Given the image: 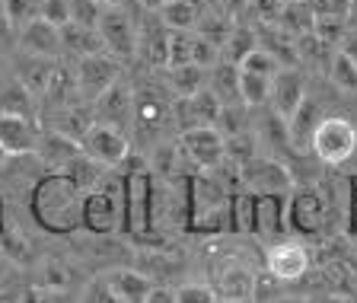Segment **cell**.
Returning a JSON list of instances; mask_svg holds the SVG:
<instances>
[{
    "label": "cell",
    "mask_w": 357,
    "mask_h": 303,
    "mask_svg": "<svg viewBox=\"0 0 357 303\" xmlns=\"http://www.w3.org/2000/svg\"><path fill=\"white\" fill-rule=\"evenodd\" d=\"M32 217L48 233H74L83 217V192H77L67 176L52 172L32 189Z\"/></svg>",
    "instance_id": "1"
},
{
    "label": "cell",
    "mask_w": 357,
    "mask_h": 303,
    "mask_svg": "<svg viewBox=\"0 0 357 303\" xmlns=\"http://www.w3.org/2000/svg\"><path fill=\"white\" fill-rule=\"evenodd\" d=\"M230 189L214 172H198L188 182V230L192 233H227L230 230Z\"/></svg>",
    "instance_id": "2"
},
{
    "label": "cell",
    "mask_w": 357,
    "mask_h": 303,
    "mask_svg": "<svg viewBox=\"0 0 357 303\" xmlns=\"http://www.w3.org/2000/svg\"><path fill=\"white\" fill-rule=\"evenodd\" d=\"M121 223H125V182L105 176L96 192L83 195L80 227L93 237H109Z\"/></svg>",
    "instance_id": "3"
},
{
    "label": "cell",
    "mask_w": 357,
    "mask_h": 303,
    "mask_svg": "<svg viewBox=\"0 0 357 303\" xmlns=\"http://www.w3.org/2000/svg\"><path fill=\"white\" fill-rule=\"evenodd\" d=\"M125 182V223L121 227L131 237H150L153 233V172L144 166V160H128V172L121 176Z\"/></svg>",
    "instance_id": "4"
},
{
    "label": "cell",
    "mask_w": 357,
    "mask_h": 303,
    "mask_svg": "<svg viewBox=\"0 0 357 303\" xmlns=\"http://www.w3.org/2000/svg\"><path fill=\"white\" fill-rule=\"evenodd\" d=\"M357 154V128L342 115H326L312 138V156L326 166H342Z\"/></svg>",
    "instance_id": "5"
},
{
    "label": "cell",
    "mask_w": 357,
    "mask_h": 303,
    "mask_svg": "<svg viewBox=\"0 0 357 303\" xmlns=\"http://www.w3.org/2000/svg\"><path fill=\"white\" fill-rule=\"evenodd\" d=\"M239 179L249 189V195H281V198H287L290 189H294V176H290L287 163L265 154L243 163L239 166Z\"/></svg>",
    "instance_id": "6"
},
{
    "label": "cell",
    "mask_w": 357,
    "mask_h": 303,
    "mask_svg": "<svg viewBox=\"0 0 357 303\" xmlns=\"http://www.w3.org/2000/svg\"><path fill=\"white\" fill-rule=\"evenodd\" d=\"M172 119V105L166 103V96L160 89L153 87H141L134 89V119H131V128L137 131L144 144H153L160 141V131L169 125Z\"/></svg>",
    "instance_id": "7"
},
{
    "label": "cell",
    "mask_w": 357,
    "mask_h": 303,
    "mask_svg": "<svg viewBox=\"0 0 357 303\" xmlns=\"http://www.w3.org/2000/svg\"><path fill=\"white\" fill-rule=\"evenodd\" d=\"M96 32L102 38L105 54L119 61H128L137 54V26L131 22L125 7H105L96 22Z\"/></svg>",
    "instance_id": "8"
},
{
    "label": "cell",
    "mask_w": 357,
    "mask_h": 303,
    "mask_svg": "<svg viewBox=\"0 0 357 303\" xmlns=\"http://www.w3.org/2000/svg\"><path fill=\"white\" fill-rule=\"evenodd\" d=\"M178 150L201 172H214L223 160H227V141L217 128H192L182 131L178 138Z\"/></svg>",
    "instance_id": "9"
},
{
    "label": "cell",
    "mask_w": 357,
    "mask_h": 303,
    "mask_svg": "<svg viewBox=\"0 0 357 303\" xmlns=\"http://www.w3.org/2000/svg\"><path fill=\"white\" fill-rule=\"evenodd\" d=\"M77 89H80V99L86 103H96L112 83L121 80V61L112 58V54H89V58H80L77 64Z\"/></svg>",
    "instance_id": "10"
},
{
    "label": "cell",
    "mask_w": 357,
    "mask_h": 303,
    "mask_svg": "<svg viewBox=\"0 0 357 303\" xmlns=\"http://www.w3.org/2000/svg\"><path fill=\"white\" fill-rule=\"evenodd\" d=\"M80 147L89 160L102 163L105 170L125 166L131 160V141L125 138V131H119V128H112V125H93L86 131V138L80 141Z\"/></svg>",
    "instance_id": "11"
},
{
    "label": "cell",
    "mask_w": 357,
    "mask_h": 303,
    "mask_svg": "<svg viewBox=\"0 0 357 303\" xmlns=\"http://www.w3.org/2000/svg\"><path fill=\"white\" fill-rule=\"evenodd\" d=\"M223 115V103L211 93L208 87L195 93L188 99H176L172 105V121L178 125V131H192V128H217Z\"/></svg>",
    "instance_id": "12"
},
{
    "label": "cell",
    "mask_w": 357,
    "mask_h": 303,
    "mask_svg": "<svg viewBox=\"0 0 357 303\" xmlns=\"http://www.w3.org/2000/svg\"><path fill=\"white\" fill-rule=\"evenodd\" d=\"M326 198L316 189H297L287 198V227L303 233V237H312L326 223Z\"/></svg>",
    "instance_id": "13"
},
{
    "label": "cell",
    "mask_w": 357,
    "mask_h": 303,
    "mask_svg": "<svg viewBox=\"0 0 357 303\" xmlns=\"http://www.w3.org/2000/svg\"><path fill=\"white\" fill-rule=\"evenodd\" d=\"M214 294L220 300H233V303H245L252 300V288H255V274L249 272V265L239 259H223L214 265Z\"/></svg>",
    "instance_id": "14"
},
{
    "label": "cell",
    "mask_w": 357,
    "mask_h": 303,
    "mask_svg": "<svg viewBox=\"0 0 357 303\" xmlns=\"http://www.w3.org/2000/svg\"><path fill=\"white\" fill-rule=\"evenodd\" d=\"M93 119L96 125H112V128H128L134 119V89L125 80L112 83L102 96L93 103Z\"/></svg>",
    "instance_id": "15"
},
{
    "label": "cell",
    "mask_w": 357,
    "mask_h": 303,
    "mask_svg": "<svg viewBox=\"0 0 357 303\" xmlns=\"http://www.w3.org/2000/svg\"><path fill=\"white\" fill-rule=\"evenodd\" d=\"M265 272L281 284H294L310 272V252L300 243H275L265 256Z\"/></svg>",
    "instance_id": "16"
},
{
    "label": "cell",
    "mask_w": 357,
    "mask_h": 303,
    "mask_svg": "<svg viewBox=\"0 0 357 303\" xmlns=\"http://www.w3.org/2000/svg\"><path fill=\"white\" fill-rule=\"evenodd\" d=\"M306 99V80L297 71H287L284 67L281 74L271 80V96H268V112H275L281 121H290L294 112L303 105Z\"/></svg>",
    "instance_id": "17"
},
{
    "label": "cell",
    "mask_w": 357,
    "mask_h": 303,
    "mask_svg": "<svg viewBox=\"0 0 357 303\" xmlns=\"http://www.w3.org/2000/svg\"><path fill=\"white\" fill-rule=\"evenodd\" d=\"M99 281L115 297V303H147L150 290H153V281L137 268H109Z\"/></svg>",
    "instance_id": "18"
},
{
    "label": "cell",
    "mask_w": 357,
    "mask_h": 303,
    "mask_svg": "<svg viewBox=\"0 0 357 303\" xmlns=\"http://www.w3.org/2000/svg\"><path fill=\"white\" fill-rule=\"evenodd\" d=\"M42 128L32 119H16V115H0V150L7 156L36 154Z\"/></svg>",
    "instance_id": "19"
},
{
    "label": "cell",
    "mask_w": 357,
    "mask_h": 303,
    "mask_svg": "<svg viewBox=\"0 0 357 303\" xmlns=\"http://www.w3.org/2000/svg\"><path fill=\"white\" fill-rule=\"evenodd\" d=\"M322 119H326V115H322L319 103H312L310 96H306L303 105L294 112V119L287 121V144L297 156L312 154V138H316V128H319Z\"/></svg>",
    "instance_id": "20"
},
{
    "label": "cell",
    "mask_w": 357,
    "mask_h": 303,
    "mask_svg": "<svg viewBox=\"0 0 357 303\" xmlns=\"http://www.w3.org/2000/svg\"><path fill=\"white\" fill-rule=\"evenodd\" d=\"M16 38H20L22 54H36V58L54 61L61 52H64V48H61V29L52 26V22H45V20L29 22Z\"/></svg>",
    "instance_id": "21"
},
{
    "label": "cell",
    "mask_w": 357,
    "mask_h": 303,
    "mask_svg": "<svg viewBox=\"0 0 357 303\" xmlns=\"http://www.w3.org/2000/svg\"><path fill=\"white\" fill-rule=\"evenodd\" d=\"M252 233H259V237L287 233V198H281V195H255Z\"/></svg>",
    "instance_id": "22"
},
{
    "label": "cell",
    "mask_w": 357,
    "mask_h": 303,
    "mask_svg": "<svg viewBox=\"0 0 357 303\" xmlns=\"http://www.w3.org/2000/svg\"><path fill=\"white\" fill-rule=\"evenodd\" d=\"M83 154V147L74 141V138H67V134L61 131H42V138H38V147H36V156L48 166V170L61 172L70 160H77V156Z\"/></svg>",
    "instance_id": "23"
},
{
    "label": "cell",
    "mask_w": 357,
    "mask_h": 303,
    "mask_svg": "<svg viewBox=\"0 0 357 303\" xmlns=\"http://www.w3.org/2000/svg\"><path fill=\"white\" fill-rule=\"evenodd\" d=\"M169 36L172 32L163 26L160 16H147L141 36H137V54L150 67H166V61H169Z\"/></svg>",
    "instance_id": "24"
},
{
    "label": "cell",
    "mask_w": 357,
    "mask_h": 303,
    "mask_svg": "<svg viewBox=\"0 0 357 303\" xmlns=\"http://www.w3.org/2000/svg\"><path fill=\"white\" fill-rule=\"evenodd\" d=\"M54 61L48 58H36V54H22L20 64H16V71H20V77L16 80L22 83V87L29 89L36 99L45 96V89H48V83H52V74H54Z\"/></svg>",
    "instance_id": "25"
},
{
    "label": "cell",
    "mask_w": 357,
    "mask_h": 303,
    "mask_svg": "<svg viewBox=\"0 0 357 303\" xmlns=\"http://www.w3.org/2000/svg\"><path fill=\"white\" fill-rule=\"evenodd\" d=\"M61 176H67V182L74 185L77 192H96L99 185H102V179L109 176V170H105L102 163H96V160H89L86 154H80L77 160H70L61 170Z\"/></svg>",
    "instance_id": "26"
},
{
    "label": "cell",
    "mask_w": 357,
    "mask_h": 303,
    "mask_svg": "<svg viewBox=\"0 0 357 303\" xmlns=\"http://www.w3.org/2000/svg\"><path fill=\"white\" fill-rule=\"evenodd\" d=\"M0 115H16V119L38 121V99L20 80H10L0 87Z\"/></svg>",
    "instance_id": "27"
},
{
    "label": "cell",
    "mask_w": 357,
    "mask_h": 303,
    "mask_svg": "<svg viewBox=\"0 0 357 303\" xmlns=\"http://www.w3.org/2000/svg\"><path fill=\"white\" fill-rule=\"evenodd\" d=\"M208 89L223 105H236L239 103V67L230 64V61H217L208 74Z\"/></svg>",
    "instance_id": "28"
},
{
    "label": "cell",
    "mask_w": 357,
    "mask_h": 303,
    "mask_svg": "<svg viewBox=\"0 0 357 303\" xmlns=\"http://www.w3.org/2000/svg\"><path fill=\"white\" fill-rule=\"evenodd\" d=\"M61 48L77 58H89V54H102V38L96 29H86V26H77V22H67L61 29Z\"/></svg>",
    "instance_id": "29"
},
{
    "label": "cell",
    "mask_w": 357,
    "mask_h": 303,
    "mask_svg": "<svg viewBox=\"0 0 357 303\" xmlns=\"http://www.w3.org/2000/svg\"><path fill=\"white\" fill-rule=\"evenodd\" d=\"M166 74H169V87L178 99H188L195 93L208 87V71L198 64H185V67H166Z\"/></svg>",
    "instance_id": "30"
},
{
    "label": "cell",
    "mask_w": 357,
    "mask_h": 303,
    "mask_svg": "<svg viewBox=\"0 0 357 303\" xmlns=\"http://www.w3.org/2000/svg\"><path fill=\"white\" fill-rule=\"evenodd\" d=\"M156 16L163 20L169 32H195V26H198V10L192 0H169L166 7L156 10Z\"/></svg>",
    "instance_id": "31"
},
{
    "label": "cell",
    "mask_w": 357,
    "mask_h": 303,
    "mask_svg": "<svg viewBox=\"0 0 357 303\" xmlns=\"http://www.w3.org/2000/svg\"><path fill=\"white\" fill-rule=\"evenodd\" d=\"M255 48H259V32H255L252 26H236V22H233V29L220 52H223V61H230V64L239 67L245 54L255 52Z\"/></svg>",
    "instance_id": "32"
},
{
    "label": "cell",
    "mask_w": 357,
    "mask_h": 303,
    "mask_svg": "<svg viewBox=\"0 0 357 303\" xmlns=\"http://www.w3.org/2000/svg\"><path fill=\"white\" fill-rule=\"evenodd\" d=\"M3 3V16H7L10 29L20 36L29 22L42 20V0H0Z\"/></svg>",
    "instance_id": "33"
},
{
    "label": "cell",
    "mask_w": 357,
    "mask_h": 303,
    "mask_svg": "<svg viewBox=\"0 0 357 303\" xmlns=\"http://www.w3.org/2000/svg\"><path fill=\"white\" fill-rule=\"evenodd\" d=\"M255 221V195L233 192L230 195V230L233 233H252Z\"/></svg>",
    "instance_id": "34"
},
{
    "label": "cell",
    "mask_w": 357,
    "mask_h": 303,
    "mask_svg": "<svg viewBox=\"0 0 357 303\" xmlns=\"http://www.w3.org/2000/svg\"><path fill=\"white\" fill-rule=\"evenodd\" d=\"M268 96H271V80L268 77H255L239 71V103L259 109V105H268Z\"/></svg>",
    "instance_id": "35"
},
{
    "label": "cell",
    "mask_w": 357,
    "mask_h": 303,
    "mask_svg": "<svg viewBox=\"0 0 357 303\" xmlns=\"http://www.w3.org/2000/svg\"><path fill=\"white\" fill-rule=\"evenodd\" d=\"M239 71H245V74H255V77H268V80H275L278 74L284 71V64L275 58V54L268 52V48H255V52H249L243 58V64H239Z\"/></svg>",
    "instance_id": "36"
},
{
    "label": "cell",
    "mask_w": 357,
    "mask_h": 303,
    "mask_svg": "<svg viewBox=\"0 0 357 303\" xmlns=\"http://www.w3.org/2000/svg\"><path fill=\"white\" fill-rule=\"evenodd\" d=\"M332 80L338 89H348V93L357 89V64L342 52V48L332 54Z\"/></svg>",
    "instance_id": "37"
},
{
    "label": "cell",
    "mask_w": 357,
    "mask_h": 303,
    "mask_svg": "<svg viewBox=\"0 0 357 303\" xmlns=\"http://www.w3.org/2000/svg\"><path fill=\"white\" fill-rule=\"evenodd\" d=\"M67 7H70V22L86 26V29H96L99 16H102V10H105L99 0H67Z\"/></svg>",
    "instance_id": "38"
},
{
    "label": "cell",
    "mask_w": 357,
    "mask_h": 303,
    "mask_svg": "<svg viewBox=\"0 0 357 303\" xmlns=\"http://www.w3.org/2000/svg\"><path fill=\"white\" fill-rule=\"evenodd\" d=\"M172 294H176V303H220V297L214 294V288H211V284H201V281L178 284Z\"/></svg>",
    "instance_id": "39"
},
{
    "label": "cell",
    "mask_w": 357,
    "mask_h": 303,
    "mask_svg": "<svg viewBox=\"0 0 357 303\" xmlns=\"http://www.w3.org/2000/svg\"><path fill=\"white\" fill-rule=\"evenodd\" d=\"M316 20H344L348 22L351 0H306Z\"/></svg>",
    "instance_id": "40"
},
{
    "label": "cell",
    "mask_w": 357,
    "mask_h": 303,
    "mask_svg": "<svg viewBox=\"0 0 357 303\" xmlns=\"http://www.w3.org/2000/svg\"><path fill=\"white\" fill-rule=\"evenodd\" d=\"M344 29H348V22L344 20H316L312 36L319 38L322 45H338L344 38Z\"/></svg>",
    "instance_id": "41"
},
{
    "label": "cell",
    "mask_w": 357,
    "mask_h": 303,
    "mask_svg": "<svg viewBox=\"0 0 357 303\" xmlns=\"http://www.w3.org/2000/svg\"><path fill=\"white\" fill-rule=\"evenodd\" d=\"M42 20L64 29L67 22H70V7H67V0H42Z\"/></svg>",
    "instance_id": "42"
},
{
    "label": "cell",
    "mask_w": 357,
    "mask_h": 303,
    "mask_svg": "<svg viewBox=\"0 0 357 303\" xmlns=\"http://www.w3.org/2000/svg\"><path fill=\"white\" fill-rule=\"evenodd\" d=\"M80 303H115V297L105 290V284L102 281H93L86 288V294H83V300Z\"/></svg>",
    "instance_id": "43"
},
{
    "label": "cell",
    "mask_w": 357,
    "mask_h": 303,
    "mask_svg": "<svg viewBox=\"0 0 357 303\" xmlns=\"http://www.w3.org/2000/svg\"><path fill=\"white\" fill-rule=\"evenodd\" d=\"M147 303H176V294L169 288H153L147 297Z\"/></svg>",
    "instance_id": "44"
},
{
    "label": "cell",
    "mask_w": 357,
    "mask_h": 303,
    "mask_svg": "<svg viewBox=\"0 0 357 303\" xmlns=\"http://www.w3.org/2000/svg\"><path fill=\"white\" fill-rule=\"evenodd\" d=\"M220 7H223V13L233 20L236 13H243V10L249 7V0H220Z\"/></svg>",
    "instance_id": "45"
},
{
    "label": "cell",
    "mask_w": 357,
    "mask_h": 303,
    "mask_svg": "<svg viewBox=\"0 0 357 303\" xmlns=\"http://www.w3.org/2000/svg\"><path fill=\"white\" fill-rule=\"evenodd\" d=\"M348 230L357 237V198H348Z\"/></svg>",
    "instance_id": "46"
},
{
    "label": "cell",
    "mask_w": 357,
    "mask_h": 303,
    "mask_svg": "<svg viewBox=\"0 0 357 303\" xmlns=\"http://www.w3.org/2000/svg\"><path fill=\"white\" fill-rule=\"evenodd\" d=\"M342 52L348 54V58H351V61H354V64H357V36H351L348 42H342Z\"/></svg>",
    "instance_id": "47"
},
{
    "label": "cell",
    "mask_w": 357,
    "mask_h": 303,
    "mask_svg": "<svg viewBox=\"0 0 357 303\" xmlns=\"http://www.w3.org/2000/svg\"><path fill=\"white\" fill-rule=\"evenodd\" d=\"M10 36H16V32L10 29L7 16H3V3H0V42H3V38H10Z\"/></svg>",
    "instance_id": "48"
},
{
    "label": "cell",
    "mask_w": 357,
    "mask_h": 303,
    "mask_svg": "<svg viewBox=\"0 0 357 303\" xmlns=\"http://www.w3.org/2000/svg\"><path fill=\"white\" fill-rule=\"evenodd\" d=\"M141 3H144V7L150 10V13H156V10H160V7H166L169 0H141Z\"/></svg>",
    "instance_id": "49"
},
{
    "label": "cell",
    "mask_w": 357,
    "mask_h": 303,
    "mask_svg": "<svg viewBox=\"0 0 357 303\" xmlns=\"http://www.w3.org/2000/svg\"><path fill=\"white\" fill-rule=\"evenodd\" d=\"M348 26L357 32V0H351V13H348Z\"/></svg>",
    "instance_id": "50"
},
{
    "label": "cell",
    "mask_w": 357,
    "mask_h": 303,
    "mask_svg": "<svg viewBox=\"0 0 357 303\" xmlns=\"http://www.w3.org/2000/svg\"><path fill=\"white\" fill-rule=\"evenodd\" d=\"M102 7H125V0H99Z\"/></svg>",
    "instance_id": "51"
},
{
    "label": "cell",
    "mask_w": 357,
    "mask_h": 303,
    "mask_svg": "<svg viewBox=\"0 0 357 303\" xmlns=\"http://www.w3.org/2000/svg\"><path fill=\"white\" fill-rule=\"evenodd\" d=\"M281 3H306V0H281Z\"/></svg>",
    "instance_id": "52"
},
{
    "label": "cell",
    "mask_w": 357,
    "mask_h": 303,
    "mask_svg": "<svg viewBox=\"0 0 357 303\" xmlns=\"http://www.w3.org/2000/svg\"><path fill=\"white\" fill-rule=\"evenodd\" d=\"M344 303H357V297H351V300H344Z\"/></svg>",
    "instance_id": "53"
},
{
    "label": "cell",
    "mask_w": 357,
    "mask_h": 303,
    "mask_svg": "<svg viewBox=\"0 0 357 303\" xmlns=\"http://www.w3.org/2000/svg\"><path fill=\"white\" fill-rule=\"evenodd\" d=\"M220 303H233V300H220Z\"/></svg>",
    "instance_id": "54"
},
{
    "label": "cell",
    "mask_w": 357,
    "mask_h": 303,
    "mask_svg": "<svg viewBox=\"0 0 357 303\" xmlns=\"http://www.w3.org/2000/svg\"><path fill=\"white\" fill-rule=\"evenodd\" d=\"M354 160H357V154H354Z\"/></svg>",
    "instance_id": "55"
}]
</instances>
